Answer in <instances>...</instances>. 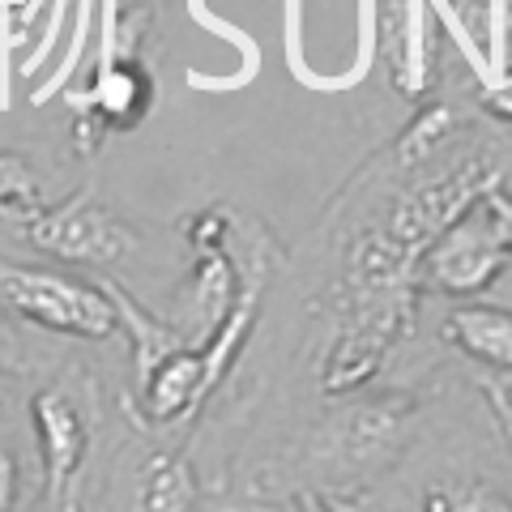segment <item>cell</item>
I'll return each mask as SVG.
<instances>
[{"mask_svg": "<svg viewBox=\"0 0 512 512\" xmlns=\"http://www.w3.org/2000/svg\"><path fill=\"white\" fill-rule=\"evenodd\" d=\"M0 308L13 320L82 342H103L120 329V308L107 282H86L43 265H18L5 256H0Z\"/></svg>", "mask_w": 512, "mask_h": 512, "instance_id": "cell-1", "label": "cell"}, {"mask_svg": "<svg viewBox=\"0 0 512 512\" xmlns=\"http://www.w3.org/2000/svg\"><path fill=\"white\" fill-rule=\"evenodd\" d=\"M26 239L43 256H52V261L90 265V269L128 261L141 248V235L133 231V222H124L90 192H73L69 201L52 205V210L43 205L35 218H26Z\"/></svg>", "mask_w": 512, "mask_h": 512, "instance_id": "cell-2", "label": "cell"}, {"mask_svg": "<svg viewBox=\"0 0 512 512\" xmlns=\"http://www.w3.org/2000/svg\"><path fill=\"white\" fill-rule=\"evenodd\" d=\"M478 201L470 205L466 214H457L423 248V278L436 286L440 295H453V299L483 295L512 261V252L504 248V239L495 235L491 218L483 214V205Z\"/></svg>", "mask_w": 512, "mask_h": 512, "instance_id": "cell-3", "label": "cell"}, {"mask_svg": "<svg viewBox=\"0 0 512 512\" xmlns=\"http://www.w3.org/2000/svg\"><path fill=\"white\" fill-rule=\"evenodd\" d=\"M30 427H35L39 440L43 504L73 508V495L90 457V419L82 402L64 389H39L30 397Z\"/></svg>", "mask_w": 512, "mask_h": 512, "instance_id": "cell-4", "label": "cell"}, {"mask_svg": "<svg viewBox=\"0 0 512 512\" xmlns=\"http://www.w3.org/2000/svg\"><path fill=\"white\" fill-rule=\"evenodd\" d=\"M414 402L410 397H376L346 414L342 427V457L350 466L363 470H384L402 453V440L410 436Z\"/></svg>", "mask_w": 512, "mask_h": 512, "instance_id": "cell-5", "label": "cell"}, {"mask_svg": "<svg viewBox=\"0 0 512 512\" xmlns=\"http://www.w3.org/2000/svg\"><path fill=\"white\" fill-rule=\"evenodd\" d=\"M444 338L466 359L495 367V372H512V308H500V303H461L444 320Z\"/></svg>", "mask_w": 512, "mask_h": 512, "instance_id": "cell-6", "label": "cell"}, {"mask_svg": "<svg viewBox=\"0 0 512 512\" xmlns=\"http://www.w3.org/2000/svg\"><path fill=\"white\" fill-rule=\"evenodd\" d=\"M154 103L150 73L128 56H107L103 73L90 90V120H99L103 128H133Z\"/></svg>", "mask_w": 512, "mask_h": 512, "instance_id": "cell-7", "label": "cell"}, {"mask_svg": "<svg viewBox=\"0 0 512 512\" xmlns=\"http://www.w3.org/2000/svg\"><path fill=\"white\" fill-rule=\"evenodd\" d=\"M389 77L406 99H423L431 82L427 64V0H406L402 5V26H397L393 52H389Z\"/></svg>", "mask_w": 512, "mask_h": 512, "instance_id": "cell-8", "label": "cell"}, {"mask_svg": "<svg viewBox=\"0 0 512 512\" xmlns=\"http://www.w3.org/2000/svg\"><path fill=\"white\" fill-rule=\"evenodd\" d=\"M39 210H43V184H39L35 167H30L22 154L0 150V214L26 222Z\"/></svg>", "mask_w": 512, "mask_h": 512, "instance_id": "cell-9", "label": "cell"}, {"mask_svg": "<svg viewBox=\"0 0 512 512\" xmlns=\"http://www.w3.org/2000/svg\"><path fill=\"white\" fill-rule=\"evenodd\" d=\"M137 508H188L192 504V478L175 457H150L146 483L137 487Z\"/></svg>", "mask_w": 512, "mask_h": 512, "instance_id": "cell-10", "label": "cell"}, {"mask_svg": "<svg viewBox=\"0 0 512 512\" xmlns=\"http://www.w3.org/2000/svg\"><path fill=\"white\" fill-rule=\"evenodd\" d=\"M448 133H453V111H448L444 103H431L402 133V163L414 167V163H423V158H431Z\"/></svg>", "mask_w": 512, "mask_h": 512, "instance_id": "cell-11", "label": "cell"}, {"mask_svg": "<svg viewBox=\"0 0 512 512\" xmlns=\"http://www.w3.org/2000/svg\"><path fill=\"white\" fill-rule=\"evenodd\" d=\"M22 372H30L26 346L18 338V325H13V316L0 308V376H22Z\"/></svg>", "mask_w": 512, "mask_h": 512, "instance_id": "cell-12", "label": "cell"}, {"mask_svg": "<svg viewBox=\"0 0 512 512\" xmlns=\"http://www.w3.org/2000/svg\"><path fill=\"white\" fill-rule=\"evenodd\" d=\"M478 205H483V214L491 218L495 235L504 239V248L512 252V192H508V188H500V184H495L491 192H483V201H478Z\"/></svg>", "mask_w": 512, "mask_h": 512, "instance_id": "cell-13", "label": "cell"}, {"mask_svg": "<svg viewBox=\"0 0 512 512\" xmlns=\"http://www.w3.org/2000/svg\"><path fill=\"white\" fill-rule=\"evenodd\" d=\"M18 504V461H13L9 444L0 440V512Z\"/></svg>", "mask_w": 512, "mask_h": 512, "instance_id": "cell-14", "label": "cell"}, {"mask_svg": "<svg viewBox=\"0 0 512 512\" xmlns=\"http://www.w3.org/2000/svg\"><path fill=\"white\" fill-rule=\"evenodd\" d=\"M483 107L495 111L500 120L512 124V77H500V82H491L487 94H483Z\"/></svg>", "mask_w": 512, "mask_h": 512, "instance_id": "cell-15", "label": "cell"}]
</instances>
